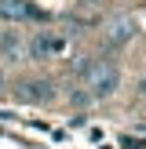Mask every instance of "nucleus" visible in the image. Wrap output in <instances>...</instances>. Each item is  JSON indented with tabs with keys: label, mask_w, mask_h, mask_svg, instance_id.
I'll return each mask as SVG.
<instances>
[{
	"label": "nucleus",
	"mask_w": 146,
	"mask_h": 149,
	"mask_svg": "<svg viewBox=\"0 0 146 149\" xmlns=\"http://www.w3.org/2000/svg\"><path fill=\"white\" fill-rule=\"evenodd\" d=\"M29 18V0H0V22L18 26Z\"/></svg>",
	"instance_id": "obj_5"
},
{
	"label": "nucleus",
	"mask_w": 146,
	"mask_h": 149,
	"mask_svg": "<svg viewBox=\"0 0 146 149\" xmlns=\"http://www.w3.org/2000/svg\"><path fill=\"white\" fill-rule=\"evenodd\" d=\"M139 95H142V98H146V77L139 80Z\"/></svg>",
	"instance_id": "obj_8"
},
{
	"label": "nucleus",
	"mask_w": 146,
	"mask_h": 149,
	"mask_svg": "<svg viewBox=\"0 0 146 149\" xmlns=\"http://www.w3.org/2000/svg\"><path fill=\"white\" fill-rule=\"evenodd\" d=\"M80 77H84V91L91 95V98H110V95L121 87V73H117V65L113 62H102V58H95Z\"/></svg>",
	"instance_id": "obj_1"
},
{
	"label": "nucleus",
	"mask_w": 146,
	"mask_h": 149,
	"mask_svg": "<svg viewBox=\"0 0 146 149\" xmlns=\"http://www.w3.org/2000/svg\"><path fill=\"white\" fill-rule=\"evenodd\" d=\"M69 102H73V106H88L91 95H88V91H69Z\"/></svg>",
	"instance_id": "obj_7"
},
{
	"label": "nucleus",
	"mask_w": 146,
	"mask_h": 149,
	"mask_svg": "<svg viewBox=\"0 0 146 149\" xmlns=\"http://www.w3.org/2000/svg\"><path fill=\"white\" fill-rule=\"evenodd\" d=\"M26 51H29V58H33V62H44V58H51V55H58V51H62V36L51 33V29H40V33L26 44Z\"/></svg>",
	"instance_id": "obj_3"
},
{
	"label": "nucleus",
	"mask_w": 146,
	"mask_h": 149,
	"mask_svg": "<svg viewBox=\"0 0 146 149\" xmlns=\"http://www.w3.org/2000/svg\"><path fill=\"white\" fill-rule=\"evenodd\" d=\"M15 95H18L22 102H29V106H44V102L55 98V84H51L48 77H33V80H22Z\"/></svg>",
	"instance_id": "obj_2"
},
{
	"label": "nucleus",
	"mask_w": 146,
	"mask_h": 149,
	"mask_svg": "<svg viewBox=\"0 0 146 149\" xmlns=\"http://www.w3.org/2000/svg\"><path fill=\"white\" fill-rule=\"evenodd\" d=\"M102 36H106V44H124V40H131V36H135V18H131V15H121V18L106 22Z\"/></svg>",
	"instance_id": "obj_4"
},
{
	"label": "nucleus",
	"mask_w": 146,
	"mask_h": 149,
	"mask_svg": "<svg viewBox=\"0 0 146 149\" xmlns=\"http://www.w3.org/2000/svg\"><path fill=\"white\" fill-rule=\"evenodd\" d=\"M0 55L11 58V62H18V58L26 55V40H22L18 29H4V36H0Z\"/></svg>",
	"instance_id": "obj_6"
}]
</instances>
